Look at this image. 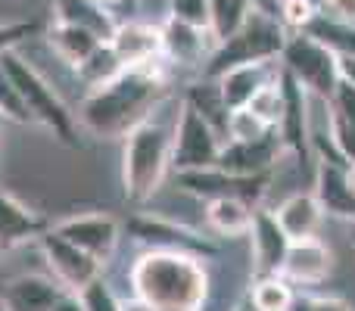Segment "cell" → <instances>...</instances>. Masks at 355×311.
Masks as SVG:
<instances>
[{
	"instance_id": "cell-35",
	"label": "cell",
	"mask_w": 355,
	"mask_h": 311,
	"mask_svg": "<svg viewBox=\"0 0 355 311\" xmlns=\"http://www.w3.org/2000/svg\"><path fill=\"white\" fill-rule=\"evenodd\" d=\"M334 10V19L346 25H355V0H324Z\"/></svg>"
},
{
	"instance_id": "cell-20",
	"label": "cell",
	"mask_w": 355,
	"mask_h": 311,
	"mask_svg": "<svg viewBox=\"0 0 355 311\" xmlns=\"http://www.w3.org/2000/svg\"><path fill=\"white\" fill-rule=\"evenodd\" d=\"M315 196L324 212L355 218V190L349 184V168H340L337 162H321Z\"/></svg>"
},
{
	"instance_id": "cell-14",
	"label": "cell",
	"mask_w": 355,
	"mask_h": 311,
	"mask_svg": "<svg viewBox=\"0 0 355 311\" xmlns=\"http://www.w3.org/2000/svg\"><path fill=\"white\" fill-rule=\"evenodd\" d=\"M324 103H327V128H331L334 147H337L343 162L355 165V85L340 78Z\"/></svg>"
},
{
	"instance_id": "cell-12",
	"label": "cell",
	"mask_w": 355,
	"mask_h": 311,
	"mask_svg": "<svg viewBox=\"0 0 355 311\" xmlns=\"http://www.w3.org/2000/svg\"><path fill=\"white\" fill-rule=\"evenodd\" d=\"M66 293L53 274H19L3 287L0 305L3 311H50Z\"/></svg>"
},
{
	"instance_id": "cell-28",
	"label": "cell",
	"mask_w": 355,
	"mask_h": 311,
	"mask_svg": "<svg viewBox=\"0 0 355 311\" xmlns=\"http://www.w3.org/2000/svg\"><path fill=\"white\" fill-rule=\"evenodd\" d=\"M252 112H256L262 122H268L271 128H277L284 118V85H281V75H277V81H265L262 87H259L256 94H252L250 103Z\"/></svg>"
},
{
	"instance_id": "cell-25",
	"label": "cell",
	"mask_w": 355,
	"mask_h": 311,
	"mask_svg": "<svg viewBox=\"0 0 355 311\" xmlns=\"http://www.w3.org/2000/svg\"><path fill=\"white\" fill-rule=\"evenodd\" d=\"M256 0H209V35L215 47L234 35L246 22Z\"/></svg>"
},
{
	"instance_id": "cell-32",
	"label": "cell",
	"mask_w": 355,
	"mask_h": 311,
	"mask_svg": "<svg viewBox=\"0 0 355 311\" xmlns=\"http://www.w3.org/2000/svg\"><path fill=\"white\" fill-rule=\"evenodd\" d=\"M168 16L196 28H209V0H168Z\"/></svg>"
},
{
	"instance_id": "cell-10",
	"label": "cell",
	"mask_w": 355,
	"mask_h": 311,
	"mask_svg": "<svg viewBox=\"0 0 355 311\" xmlns=\"http://www.w3.org/2000/svg\"><path fill=\"white\" fill-rule=\"evenodd\" d=\"M110 44L125 66H144L162 56V25L147 19H125L116 25Z\"/></svg>"
},
{
	"instance_id": "cell-18",
	"label": "cell",
	"mask_w": 355,
	"mask_h": 311,
	"mask_svg": "<svg viewBox=\"0 0 355 311\" xmlns=\"http://www.w3.org/2000/svg\"><path fill=\"white\" fill-rule=\"evenodd\" d=\"M44 231H47V224L41 215L22 206L16 196L0 193V249H12L19 243L37 240Z\"/></svg>"
},
{
	"instance_id": "cell-9",
	"label": "cell",
	"mask_w": 355,
	"mask_h": 311,
	"mask_svg": "<svg viewBox=\"0 0 355 311\" xmlns=\"http://www.w3.org/2000/svg\"><path fill=\"white\" fill-rule=\"evenodd\" d=\"M53 231L60 237H66L69 243H75L78 249H85L87 256H94L97 262H110L119 249V240H122V227L112 215L94 212V215H72V218H62L53 224Z\"/></svg>"
},
{
	"instance_id": "cell-4",
	"label": "cell",
	"mask_w": 355,
	"mask_h": 311,
	"mask_svg": "<svg viewBox=\"0 0 355 311\" xmlns=\"http://www.w3.org/2000/svg\"><path fill=\"white\" fill-rule=\"evenodd\" d=\"M0 62H3V69L10 72L12 85L19 87V97H22L31 122L47 128L56 141L72 147L75 143V118H72V112L66 109V103L60 100V94L53 91V85L35 69V62L25 60V53L19 47L3 50V53H0Z\"/></svg>"
},
{
	"instance_id": "cell-39",
	"label": "cell",
	"mask_w": 355,
	"mask_h": 311,
	"mask_svg": "<svg viewBox=\"0 0 355 311\" xmlns=\"http://www.w3.org/2000/svg\"><path fill=\"white\" fill-rule=\"evenodd\" d=\"M340 75L355 85V53H340Z\"/></svg>"
},
{
	"instance_id": "cell-41",
	"label": "cell",
	"mask_w": 355,
	"mask_h": 311,
	"mask_svg": "<svg viewBox=\"0 0 355 311\" xmlns=\"http://www.w3.org/2000/svg\"><path fill=\"white\" fill-rule=\"evenodd\" d=\"M3 125H6V118H3V112H0V131H3Z\"/></svg>"
},
{
	"instance_id": "cell-36",
	"label": "cell",
	"mask_w": 355,
	"mask_h": 311,
	"mask_svg": "<svg viewBox=\"0 0 355 311\" xmlns=\"http://www.w3.org/2000/svg\"><path fill=\"white\" fill-rule=\"evenodd\" d=\"M119 311H156V308L137 293H131V296H119Z\"/></svg>"
},
{
	"instance_id": "cell-37",
	"label": "cell",
	"mask_w": 355,
	"mask_h": 311,
	"mask_svg": "<svg viewBox=\"0 0 355 311\" xmlns=\"http://www.w3.org/2000/svg\"><path fill=\"white\" fill-rule=\"evenodd\" d=\"M50 311H85V305H81V296L78 293H69V290H66Z\"/></svg>"
},
{
	"instance_id": "cell-19",
	"label": "cell",
	"mask_w": 355,
	"mask_h": 311,
	"mask_svg": "<svg viewBox=\"0 0 355 311\" xmlns=\"http://www.w3.org/2000/svg\"><path fill=\"white\" fill-rule=\"evenodd\" d=\"M53 19L56 22L78 25V28L97 35L100 41H110L119 25L112 10L103 6L100 0H53Z\"/></svg>"
},
{
	"instance_id": "cell-7",
	"label": "cell",
	"mask_w": 355,
	"mask_h": 311,
	"mask_svg": "<svg viewBox=\"0 0 355 311\" xmlns=\"http://www.w3.org/2000/svg\"><path fill=\"white\" fill-rule=\"evenodd\" d=\"M221 143L225 137L187 103L181 100L178 106V118L172 128V171H202V168H215L221 156Z\"/></svg>"
},
{
	"instance_id": "cell-42",
	"label": "cell",
	"mask_w": 355,
	"mask_h": 311,
	"mask_svg": "<svg viewBox=\"0 0 355 311\" xmlns=\"http://www.w3.org/2000/svg\"><path fill=\"white\" fill-rule=\"evenodd\" d=\"M100 3H103V6H112V3H116V0H100Z\"/></svg>"
},
{
	"instance_id": "cell-11",
	"label": "cell",
	"mask_w": 355,
	"mask_h": 311,
	"mask_svg": "<svg viewBox=\"0 0 355 311\" xmlns=\"http://www.w3.org/2000/svg\"><path fill=\"white\" fill-rule=\"evenodd\" d=\"M277 150H281V141L275 134L259 137V141H225L218 168L237 177H262L275 165Z\"/></svg>"
},
{
	"instance_id": "cell-5",
	"label": "cell",
	"mask_w": 355,
	"mask_h": 311,
	"mask_svg": "<svg viewBox=\"0 0 355 311\" xmlns=\"http://www.w3.org/2000/svg\"><path fill=\"white\" fill-rule=\"evenodd\" d=\"M284 44H287V35L277 16L252 3L246 22L212 50V56L206 60V75L218 78L225 69L240 66V62H271L275 56H281Z\"/></svg>"
},
{
	"instance_id": "cell-17",
	"label": "cell",
	"mask_w": 355,
	"mask_h": 311,
	"mask_svg": "<svg viewBox=\"0 0 355 311\" xmlns=\"http://www.w3.org/2000/svg\"><path fill=\"white\" fill-rule=\"evenodd\" d=\"M281 224V231L290 240H306L315 237L321 231V221H324V208H321L318 196L315 193H293L281 202V206L271 212Z\"/></svg>"
},
{
	"instance_id": "cell-29",
	"label": "cell",
	"mask_w": 355,
	"mask_h": 311,
	"mask_svg": "<svg viewBox=\"0 0 355 311\" xmlns=\"http://www.w3.org/2000/svg\"><path fill=\"white\" fill-rule=\"evenodd\" d=\"M271 125L262 122L250 106H240V109H231L227 116V137L225 141H259V137H268Z\"/></svg>"
},
{
	"instance_id": "cell-43",
	"label": "cell",
	"mask_w": 355,
	"mask_h": 311,
	"mask_svg": "<svg viewBox=\"0 0 355 311\" xmlns=\"http://www.w3.org/2000/svg\"><path fill=\"white\" fill-rule=\"evenodd\" d=\"M237 311H252V305H243V308H237Z\"/></svg>"
},
{
	"instance_id": "cell-23",
	"label": "cell",
	"mask_w": 355,
	"mask_h": 311,
	"mask_svg": "<svg viewBox=\"0 0 355 311\" xmlns=\"http://www.w3.org/2000/svg\"><path fill=\"white\" fill-rule=\"evenodd\" d=\"M47 47L53 50V56L60 62H66V66H78L85 56H91L94 50H97V44H103L97 35H91V31L78 28V25H69V22H56L47 28Z\"/></svg>"
},
{
	"instance_id": "cell-30",
	"label": "cell",
	"mask_w": 355,
	"mask_h": 311,
	"mask_svg": "<svg viewBox=\"0 0 355 311\" xmlns=\"http://www.w3.org/2000/svg\"><path fill=\"white\" fill-rule=\"evenodd\" d=\"M0 112H3L6 122L31 125L28 109H25L22 97H19V87L12 85V78H10V72L3 69V62H0Z\"/></svg>"
},
{
	"instance_id": "cell-26",
	"label": "cell",
	"mask_w": 355,
	"mask_h": 311,
	"mask_svg": "<svg viewBox=\"0 0 355 311\" xmlns=\"http://www.w3.org/2000/svg\"><path fill=\"white\" fill-rule=\"evenodd\" d=\"M125 69V62L116 56V50H112L110 41L97 44V50H94L91 56H85V60L75 66V75H78L81 85L87 87H100L106 85V81H112L119 72Z\"/></svg>"
},
{
	"instance_id": "cell-34",
	"label": "cell",
	"mask_w": 355,
	"mask_h": 311,
	"mask_svg": "<svg viewBox=\"0 0 355 311\" xmlns=\"http://www.w3.org/2000/svg\"><path fill=\"white\" fill-rule=\"evenodd\" d=\"M37 25L35 22H6L0 25V53L10 47H19V44L25 41L28 35H35Z\"/></svg>"
},
{
	"instance_id": "cell-27",
	"label": "cell",
	"mask_w": 355,
	"mask_h": 311,
	"mask_svg": "<svg viewBox=\"0 0 355 311\" xmlns=\"http://www.w3.org/2000/svg\"><path fill=\"white\" fill-rule=\"evenodd\" d=\"M250 305L256 311H290L293 305V290L284 277L277 274H262L250 293Z\"/></svg>"
},
{
	"instance_id": "cell-21",
	"label": "cell",
	"mask_w": 355,
	"mask_h": 311,
	"mask_svg": "<svg viewBox=\"0 0 355 311\" xmlns=\"http://www.w3.org/2000/svg\"><path fill=\"white\" fill-rule=\"evenodd\" d=\"M252 212L256 208L243 199V196H212L206 202V224L221 237H243L252 227Z\"/></svg>"
},
{
	"instance_id": "cell-31",
	"label": "cell",
	"mask_w": 355,
	"mask_h": 311,
	"mask_svg": "<svg viewBox=\"0 0 355 311\" xmlns=\"http://www.w3.org/2000/svg\"><path fill=\"white\" fill-rule=\"evenodd\" d=\"M78 296H81L85 311H119V296L112 293V287L103 281V274H100L97 281L87 283Z\"/></svg>"
},
{
	"instance_id": "cell-8",
	"label": "cell",
	"mask_w": 355,
	"mask_h": 311,
	"mask_svg": "<svg viewBox=\"0 0 355 311\" xmlns=\"http://www.w3.org/2000/svg\"><path fill=\"white\" fill-rule=\"evenodd\" d=\"M37 246H41L44 262H47V271L69 290V293H81L87 283L97 281V277L103 274V262L87 256L85 249L69 243L66 237H60L53 227L37 237Z\"/></svg>"
},
{
	"instance_id": "cell-1",
	"label": "cell",
	"mask_w": 355,
	"mask_h": 311,
	"mask_svg": "<svg viewBox=\"0 0 355 311\" xmlns=\"http://www.w3.org/2000/svg\"><path fill=\"white\" fill-rule=\"evenodd\" d=\"M159 60L144 66H125L112 81L91 87L78 106L81 128L94 137H122L141 118H147L150 103L162 87Z\"/></svg>"
},
{
	"instance_id": "cell-24",
	"label": "cell",
	"mask_w": 355,
	"mask_h": 311,
	"mask_svg": "<svg viewBox=\"0 0 355 311\" xmlns=\"http://www.w3.org/2000/svg\"><path fill=\"white\" fill-rule=\"evenodd\" d=\"M184 100H187L221 137H227V116H231V109H227L225 97H221V91H218V81H200V85L190 87Z\"/></svg>"
},
{
	"instance_id": "cell-3",
	"label": "cell",
	"mask_w": 355,
	"mask_h": 311,
	"mask_svg": "<svg viewBox=\"0 0 355 311\" xmlns=\"http://www.w3.org/2000/svg\"><path fill=\"white\" fill-rule=\"evenodd\" d=\"M172 168V131L153 118H141L122 134V187L131 202H147Z\"/></svg>"
},
{
	"instance_id": "cell-13",
	"label": "cell",
	"mask_w": 355,
	"mask_h": 311,
	"mask_svg": "<svg viewBox=\"0 0 355 311\" xmlns=\"http://www.w3.org/2000/svg\"><path fill=\"white\" fill-rule=\"evenodd\" d=\"M212 50H215V41L209 35V28L178 22L172 16L162 22V56H168L178 66H196V62L209 60Z\"/></svg>"
},
{
	"instance_id": "cell-15",
	"label": "cell",
	"mask_w": 355,
	"mask_h": 311,
	"mask_svg": "<svg viewBox=\"0 0 355 311\" xmlns=\"http://www.w3.org/2000/svg\"><path fill=\"white\" fill-rule=\"evenodd\" d=\"M281 274L293 283H321L331 274V252L318 237L290 240Z\"/></svg>"
},
{
	"instance_id": "cell-33",
	"label": "cell",
	"mask_w": 355,
	"mask_h": 311,
	"mask_svg": "<svg viewBox=\"0 0 355 311\" xmlns=\"http://www.w3.org/2000/svg\"><path fill=\"white\" fill-rule=\"evenodd\" d=\"M277 6H281V12H275V16L293 28H309V22L318 16L312 0H277Z\"/></svg>"
},
{
	"instance_id": "cell-38",
	"label": "cell",
	"mask_w": 355,
	"mask_h": 311,
	"mask_svg": "<svg viewBox=\"0 0 355 311\" xmlns=\"http://www.w3.org/2000/svg\"><path fill=\"white\" fill-rule=\"evenodd\" d=\"M309 311H352V308L340 299H315L312 305H309Z\"/></svg>"
},
{
	"instance_id": "cell-22",
	"label": "cell",
	"mask_w": 355,
	"mask_h": 311,
	"mask_svg": "<svg viewBox=\"0 0 355 311\" xmlns=\"http://www.w3.org/2000/svg\"><path fill=\"white\" fill-rule=\"evenodd\" d=\"M215 81H218V91L225 97L227 109H240L268 81V62H240V66L225 69Z\"/></svg>"
},
{
	"instance_id": "cell-40",
	"label": "cell",
	"mask_w": 355,
	"mask_h": 311,
	"mask_svg": "<svg viewBox=\"0 0 355 311\" xmlns=\"http://www.w3.org/2000/svg\"><path fill=\"white\" fill-rule=\"evenodd\" d=\"M349 184H352V190H355V165H349Z\"/></svg>"
},
{
	"instance_id": "cell-2",
	"label": "cell",
	"mask_w": 355,
	"mask_h": 311,
	"mask_svg": "<svg viewBox=\"0 0 355 311\" xmlns=\"http://www.w3.org/2000/svg\"><path fill=\"white\" fill-rule=\"evenodd\" d=\"M131 290L156 311H202L209 274L193 252L153 246L131 265Z\"/></svg>"
},
{
	"instance_id": "cell-16",
	"label": "cell",
	"mask_w": 355,
	"mask_h": 311,
	"mask_svg": "<svg viewBox=\"0 0 355 311\" xmlns=\"http://www.w3.org/2000/svg\"><path fill=\"white\" fill-rule=\"evenodd\" d=\"M252 256H256V271L259 274H277L284 265V256H287L290 237L281 231L277 218L271 212H262L256 208L252 212Z\"/></svg>"
},
{
	"instance_id": "cell-6",
	"label": "cell",
	"mask_w": 355,
	"mask_h": 311,
	"mask_svg": "<svg viewBox=\"0 0 355 311\" xmlns=\"http://www.w3.org/2000/svg\"><path fill=\"white\" fill-rule=\"evenodd\" d=\"M284 56V69L300 81L306 91L318 94L321 100H327L337 87L340 75V53L334 47H327L324 41H318L315 35L302 31L296 37H287L281 50Z\"/></svg>"
}]
</instances>
